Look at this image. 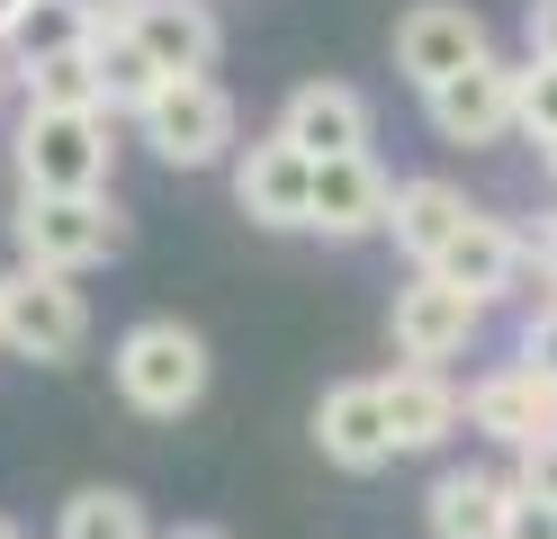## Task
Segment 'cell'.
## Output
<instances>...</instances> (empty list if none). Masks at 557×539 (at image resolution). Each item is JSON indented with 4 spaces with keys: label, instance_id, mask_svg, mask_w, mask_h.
Instances as JSON below:
<instances>
[{
    "label": "cell",
    "instance_id": "cell-1",
    "mask_svg": "<svg viewBox=\"0 0 557 539\" xmlns=\"http://www.w3.org/2000/svg\"><path fill=\"white\" fill-rule=\"evenodd\" d=\"M10 243L18 261H46V270H90V261H117L126 252V216L109 189H27L10 216Z\"/></svg>",
    "mask_w": 557,
    "mask_h": 539
},
{
    "label": "cell",
    "instance_id": "cell-2",
    "mask_svg": "<svg viewBox=\"0 0 557 539\" xmlns=\"http://www.w3.org/2000/svg\"><path fill=\"white\" fill-rule=\"evenodd\" d=\"M117 395L135 414H153V422H181L207 395V342L189 333V323H171V315L126 323V342H117Z\"/></svg>",
    "mask_w": 557,
    "mask_h": 539
},
{
    "label": "cell",
    "instance_id": "cell-3",
    "mask_svg": "<svg viewBox=\"0 0 557 539\" xmlns=\"http://www.w3.org/2000/svg\"><path fill=\"white\" fill-rule=\"evenodd\" d=\"M10 154L18 189H109V108H27Z\"/></svg>",
    "mask_w": 557,
    "mask_h": 539
},
{
    "label": "cell",
    "instance_id": "cell-4",
    "mask_svg": "<svg viewBox=\"0 0 557 539\" xmlns=\"http://www.w3.org/2000/svg\"><path fill=\"white\" fill-rule=\"evenodd\" d=\"M90 342V306L73 270H46V261H18L0 270V351L18 359H73Z\"/></svg>",
    "mask_w": 557,
    "mask_h": 539
},
{
    "label": "cell",
    "instance_id": "cell-5",
    "mask_svg": "<svg viewBox=\"0 0 557 539\" xmlns=\"http://www.w3.org/2000/svg\"><path fill=\"white\" fill-rule=\"evenodd\" d=\"M145 144H153L171 171L225 162V144H234V99L207 82V72H171V82L145 99Z\"/></svg>",
    "mask_w": 557,
    "mask_h": 539
},
{
    "label": "cell",
    "instance_id": "cell-6",
    "mask_svg": "<svg viewBox=\"0 0 557 539\" xmlns=\"http://www.w3.org/2000/svg\"><path fill=\"white\" fill-rule=\"evenodd\" d=\"M315 450L342 477H377L396 458V422H387V378H342L315 405Z\"/></svg>",
    "mask_w": 557,
    "mask_h": 539
},
{
    "label": "cell",
    "instance_id": "cell-7",
    "mask_svg": "<svg viewBox=\"0 0 557 539\" xmlns=\"http://www.w3.org/2000/svg\"><path fill=\"white\" fill-rule=\"evenodd\" d=\"M234 207L252 216V225H278V234L315 225V154L288 144V135H261L252 154L234 162Z\"/></svg>",
    "mask_w": 557,
    "mask_h": 539
},
{
    "label": "cell",
    "instance_id": "cell-8",
    "mask_svg": "<svg viewBox=\"0 0 557 539\" xmlns=\"http://www.w3.org/2000/svg\"><path fill=\"white\" fill-rule=\"evenodd\" d=\"M512 72H521V63L485 54V63H468V72H449V82H432V90H423L432 135H441V144H504V135L521 126V108H512Z\"/></svg>",
    "mask_w": 557,
    "mask_h": 539
},
{
    "label": "cell",
    "instance_id": "cell-9",
    "mask_svg": "<svg viewBox=\"0 0 557 539\" xmlns=\"http://www.w3.org/2000/svg\"><path fill=\"white\" fill-rule=\"evenodd\" d=\"M485 54L495 46H485V19L468 10V0H423V10L396 19V72L413 90H432V82H449V72H468Z\"/></svg>",
    "mask_w": 557,
    "mask_h": 539
},
{
    "label": "cell",
    "instance_id": "cell-10",
    "mask_svg": "<svg viewBox=\"0 0 557 539\" xmlns=\"http://www.w3.org/2000/svg\"><path fill=\"white\" fill-rule=\"evenodd\" d=\"M476 323H485V297L459 287V279H441V270L396 287V351L405 359H432V369H441V359H459L476 342Z\"/></svg>",
    "mask_w": 557,
    "mask_h": 539
},
{
    "label": "cell",
    "instance_id": "cell-11",
    "mask_svg": "<svg viewBox=\"0 0 557 539\" xmlns=\"http://www.w3.org/2000/svg\"><path fill=\"white\" fill-rule=\"evenodd\" d=\"M468 422L485 431V441H504V450H521V441H540V431H557V369H540V359L521 351L512 369H495V378H476V387H468Z\"/></svg>",
    "mask_w": 557,
    "mask_h": 539
},
{
    "label": "cell",
    "instance_id": "cell-12",
    "mask_svg": "<svg viewBox=\"0 0 557 539\" xmlns=\"http://www.w3.org/2000/svg\"><path fill=\"white\" fill-rule=\"evenodd\" d=\"M387 216H396V180L377 171L369 154H333V162H315V234L360 243V234H387Z\"/></svg>",
    "mask_w": 557,
    "mask_h": 539
},
{
    "label": "cell",
    "instance_id": "cell-13",
    "mask_svg": "<svg viewBox=\"0 0 557 539\" xmlns=\"http://www.w3.org/2000/svg\"><path fill=\"white\" fill-rule=\"evenodd\" d=\"M278 135L306 144L315 162L369 154V99H360L351 82H306V90H288V108H278Z\"/></svg>",
    "mask_w": 557,
    "mask_h": 539
},
{
    "label": "cell",
    "instance_id": "cell-14",
    "mask_svg": "<svg viewBox=\"0 0 557 539\" xmlns=\"http://www.w3.org/2000/svg\"><path fill=\"white\" fill-rule=\"evenodd\" d=\"M468 395L449 387L432 359H405V369L387 378V422H396V450H441L449 431H459Z\"/></svg>",
    "mask_w": 557,
    "mask_h": 539
},
{
    "label": "cell",
    "instance_id": "cell-15",
    "mask_svg": "<svg viewBox=\"0 0 557 539\" xmlns=\"http://www.w3.org/2000/svg\"><path fill=\"white\" fill-rule=\"evenodd\" d=\"M512 477H485V467H449L432 477V539H504L512 530Z\"/></svg>",
    "mask_w": 557,
    "mask_h": 539
},
{
    "label": "cell",
    "instance_id": "cell-16",
    "mask_svg": "<svg viewBox=\"0 0 557 539\" xmlns=\"http://www.w3.org/2000/svg\"><path fill=\"white\" fill-rule=\"evenodd\" d=\"M468 189H449V180H396V216H387V234L413 252V270H432L449 243H459V225H468Z\"/></svg>",
    "mask_w": 557,
    "mask_h": 539
},
{
    "label": "cell",
    "instance_id": "cell-17",
    "mask_svg": "<svg viewBox=\"0 0 557 539\" xmlns=\"http://www.w3.org/2000/svg\"><path fill=\"white\" fill-rule=\"evenodd\" d=\"M521 261H531V243H521L504 216H485V207H476L468 225H459V243H449L432 270H441V279H459V287H476V297H504V287L521 279Z\"/></svg>",
    "mask_w": 557,
    "mask_h": 539
},
{
    "label": "cell",
    "instance_id": "cell-18",
    "mask_svg": "<svg viewBox=\"0 0 557 539\" xmlns=\"http://www.w3.org/2000/svg\"><path fill=\"white\" fill-rule=\"evenodd\" d=\"M126 27L153 46L162 72H207L216 63V19H207V0H135Z\"/></svg>",
    "mask_w": 557,
    "mask_h": 539
},
{
    "label": "cell",
    "instance_id": "cell-19",
    "mask_svg": "<svg viewBox=\"0 0 557 539\" xmlns=\"http://www.w3.org/2000/svg\"><path fill=\"white\" fill-rule=\"evenodd\" d=\"M90 63H99V99H109V118H117V108H126V118H145V99L171 82V72L153 63V46H145L126 19L90 27Z\"/></svg>",
    "mask_w": 557,
    "mask_h": 539
},
{
    "label": "cell",
    "instance_id": "cell-20",
    "mask_svg": "<svg viewBox=\"0 0 557 539\" xmlns=\"http://www.w3.org/2000/svg\"><path fill=\"white\" fill-rule=\"evenodd\" d=\"M73 46H90V19L73 10V0H18V19H10V54H18V72L46 63V54H73Z\"/></svg>",
    "mask_w": 557,
    "mask_h": 539
},
{
    "label": "cell",
    "instance_id": "cell-21",
    "mask_svg": "<svg viewBox=\"0 0 557 539\" xmlns=\"http://www.w3.org/2000/svg\"><path fill=\"white\" fill-rule=\"evenodd\" d=\"M54 539H153V530H145V503H135L126 486H82L73 503H63Z\"/></svg>",
    "mask_w": 557,
    "mask_h": 539
},
{
    "label": "cell",
    "instance_id": "cell-22",
    "mask_svg": "<svg viewBox=\"0 0 557 539\" xmlns=\"http://www.w3.org/2000/svg\"><path fill=\"white\" fill-rule=\"evenodd\" d=\"M18 82H27V108H109V99H99V63H90V46L27 63Z\"/></svg>",
    "mask_w": 557,
    "mask_h": 539
},
{
    "label": "cell",
    "instance_id": "cell-23",
    "mask_svg": "<svg viewBox=\"0 0 557 539\" xmlns=\"http://www.w3.org/2000/svg\"><path fill=\"white\" fill-rule=\"evenodd\" d=\"M512 108H521V135L531 144H557V63L548 54H531L512 72Z\"/></svg>",
    "mask_w": 557,
    "mask_h": 539
},
{
    "label": "cell",
    "instance_id": "cell-24",
    "mask_svg": "<svg viewBox=\"0 0 557 539\" xmlns=\"http://www.w3.org/2000/svg\"><path fill=\"white\" fill-rule=\"evenodd\" d=\"M512 486H531V494L557 503V431H540V441H521V450H512Z\"/></svg>",
    "mask_w": 557,
    "mask_h": 539
},
{
    "label": "cell",
    "instance_id": "cell-25",
    "mask_svg": "<svg viewBox=\"0 0 557 539\" xmlns=\"http://www.w3.org/2000/svg\"><path fill=\"white\" fill-rule=\"evenodd\" d=\"M504 539H557V503L521 486V494H512V530H504Z\"/></svg>",
    "mask_w": 557,
    "mask_h": 539
},
{
    "label": "cell",
    "instance_id": "cell-26",
    "mask_svg": "<svg viewBox=\"0 0 557 539\" xmlns=\"http://www.w3.org/2000/svg\"><path fill=\"white\" fill-rule=\"evenodd\" d=\"M521 36H531V54L557 63V0H531V10H521Z\"/></svg>",
    "mask_w": 557,
    "mask_h": 539
},
{
    "label": "cell",
    "instance_id": "cell-27",
    "mask_svg": "<svg viewBox=\"0 0 557 539\" xmlns=\"http://www.w3.org/2000/svg\"><path fill=\"white\" fill-rule=\"evenodd\" d=\"M521 351H531V359H540V369H557V306H548V315L531 323V342H521Z\"/></svg>",
    "mask_w": 557,
    "mask_h": 539
},
{
    "label": "cell",
    "instance_id": "cell-28",
    "mask_svg": "<svg viewBox=\"0 0 557 539\" xmlns=\"http://www.w3.org/2000/svg\"><path fill=\"white\" fill-rule=\"evenodd\" d=\"M73 10H82L90 27H109V19H126V10H135V0H73Z\"/></svg>",
    "mask_w": 557,
    "mask_h": 539
},
{
    "label": "cell",
    "instance_id": "cell-29",
    "mask_svg": "<svg viewBox=\"0 0 557 539\" xmlns=\"http://www.w3.org/2000/svg\"><path fill=\"white\" fill-rule=\"evenodd\" d=\"M540 270H548V287H557V216H548V234H540Z\"/></svg>",
    "mask_w": 557,
    "mask_h": 539
},
{
    "label": "cell",
    "instance_id": "cell-30",
    "mask_svg": "<svg viewBox=\"0 0 557 539\" xmlns=\"http://www.w3.org/2000/svg\"><path fill=\"white\" fill-rule=\"evenodd\" d=\"M162 539H225V530H207V522H181V530H162Z\"/></svg>",
    "mask_w": 557,
    "mask_h": 539
},
{
    "label": "cell",
    "instance_id": "cell-31",
    "mask_svg": "<svg viewBox=\"0 0 557 539\" xmlns=\"http://www.w3.org/2000/svg\"><path fill=\"white\" fill-rule=\"evenodd\" d=\"M10 19H18V0H0V46H10Z\"/></svg>",
    "mask_w": 557,
    "mask_h": 539
},
{
    "label": "cell",
    "instance_id": "cell-32",
    "mask_svg": "<svg viewBox=\"0 0 557 539\" xmlns=\"http://www.w3.org/2000/svg\"><path fill=\"white\" fill-rule=\"evenodd\" d=\"M540 162H548V180H557V144H540Z\"/></svg>",
    "mask_w": 557,
    "mask_h": 539
},
{
    "label": "cell",
    "instance_id": "cell-33",
    "mask_svg": "<svg viewBox=\"0 0 557 539\" xmlns=\"http://www.w3.org/2000/svg\"><path fill=\"white\" fill-rule=\"evenodd\" d=\"M0 539H27V530H18V522H0Z\"/></svg>",
    "mask_w": 557,
    "mask_h": 539
},
{
    "label": "cell",
    "instance_id": "cell-34",
    "mask_svg": "<svg viewBox=\"0 0 557 539\" xmlns=\"http://www.w3.org/2000/svg\"><path fill=\"white\" fill-rule=\"evenodd\" d=\"M0 82H10V72H0Z\"/></svg>",
    "mask_w": 557,
    "mask_h": 539
}]
</instances>
